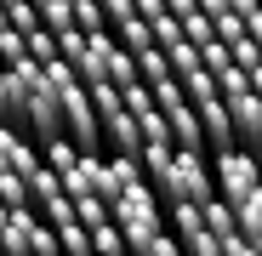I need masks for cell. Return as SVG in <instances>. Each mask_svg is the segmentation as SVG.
Returning a JSON list of instances; mask_svg holds the SVG:
<instances>
[{
    "mask_svg": "<svg viewBox=\"0 0 262 256\" xmlns=\"http://www.w3.org/2000/svg\"><path fill=\"white\" fill-rule=\"evenodd\" d=\"M114 228L125 234V250L131 256H143L148 245H160L171 228H165V211H160V188L143 182V188H131L114 199Z\"/></svg>",
    "mask_w": 262,
    "mask_h": 256,
    "instance_id": "1",
    "label": "cell"
},
{
    "mask_svg": "<svg viewBox=\"0 0 262 256\" xmlns=\"http://www.w3.org/2000/svg\"><path fill=\"white\" fill-rule=\"evenodd\" d=\"M160 194H165V205H205V199H216V171L205 165V148H177L171 171L160 177Z\"/></svg>",
    "mask_w": 262,
    "mask_h": 256,
    "instance_id": "2",
    "label": "cell"
},
{
    "mask_svg": "<svg viewBox=\"0 0 262 256\" xmlns=\"http://www.w3.org/2000/svg\"><path fill=\"white\" fill-rule=\"evenodd\" d=\"M211 171H216V199H228V205H245L251 194H262V165H256L251 148L211 154Z\"/></svg>",
    "mask_w": 262,
    "mask_h": 256,
    "instance_id": "3",
    "label": "cell"
},
{
    "mask_svg": "<svg viewBox=\"0 0 262 256\" xmlns=\"http://www.w3.org/2000/svg\"><path fill=\"white\" fill-rule=\"evenodd\" d=\"M69 194H74V199H103V205L114 211L120 188H114V177H108V159H103V154H80L74 177H69Z\"/></svg>",
    "mask_w": 262,
    "mask_h": 256,
    "instance_id": "4",
    "label": "cell"
},
{
    "mask_svg": "<svg viewBox=\"0 0 262 256\" xmlns=\"http://www.w3.org/2000/svg\"><path fill=\"white\" fill-rule=\"evenodd\" d=\"M40 165H46L40 143H29V131H17V125H0V177H6V171H17V177H34Z\"/></svg>",
    "mask_w": 262,
    "mask_h": 256,
    "instance_id": "5",
    "label": "cell"
},
{
    "mask_svg": "<svg viewBox=\"0 0 262 256\" xmlns=\"http://www.w3.org/2000/svg\"><path fill=\"white\" fill-rule=\"evenodd\" d=\"M114 40H120L131 57H143V52L154 46V23H148V17H125V23L114 29Z\"/></svg>",
    "mask_w": 262,
    "mask_h": 256,
    "instance_id": "6",
    "label": "cell"
},
{
    "mask_svg": "<svg viewBox=\"0 0 262 256\" xmlns=\"http://www.w3.org/2000/svg\"><path fill=\"white\" fill-rule=\"evenodd\" d=\"M200 211H205V228H211L216 239H239V217H234L228 199H205Z\"/></svg>",
    "mask_w": 262,
    "mask_h": 256,
    "instance_id": "7",
    "label": "cell"
},
{
    "mask_svg": "<svg viewBox=\"0 0 262 256\" xmlns=\"http://www.w3.org/2000/svg\"><path fill=\"white\" fill-rule=\"evenodd\" d=\"M183 91H188L194 108H216V103H223V91H216V74H211V68H194V74L183 80Z\"/></svg>",
    "mask_w": 262,
    "mask_h": 256,
    "instance_id": "8",
    "label": "cell"
},
{
    "mask_svg": "<svg viewBox=\"0 0 262 256\" xmlns=\"http://www.w3.org/2000/svg\"><path fill=\"white\" fill-rule=\"evenodd\" d=\"M40 154H46V165L57 171L63 182L74 177V165H80V143H74V137H57V143H46V148H40Z\"/></svg>",
    "mask_w": 262,
    "mask_h": 256,
    "instance_id": "9",
    "label": "cell"
},
{
    "mask_svg": "<svg viewBox=\"0 0 262 256\" xmlns=\"http://www.w3.org/2000/svg\"><path fill=\"white\" fill-rule=\"evenodd\" d=\"M29 188H34V211H46L52 199H63V194H69V182L57 177V171H52V165H40V171H34V177H29Z\"/></svg>",
    "mask_w": 262,
    "mask_h": 256,
    "instance_id": "10",
    "label": "cell"
},
{
    "mask_svg": "<svg viewBox=\"0 0 262 256\" xmlns=\"http://www.w3.org/2000/svg\"><path fill=\"white\" fill-rule=\"evenodd\" d=\"M0 205H6V211H23V205H34V188H29V177L6 171V177H0Z\"/></svg>",
    "mask_w": 262,
    "mask_h": 256,
    "instance_id": "11",
    "label": "cell"
},
{
    "mask_svg": "<svg viewBox=\"0 0 262 256\" xmlns=\"http://www.w3.org/2000/svg\"><path fill=\"white\" fill-rule=\"evenodd\" d=\"M74 23L85 34H108V12H103V0H74Z\"/></svg>",
    "mask_w": 262,
    "mask_h": 256,
    "instance_id": "12",
    "label": "cell"
},
{
    "mask_svg": "<svg viewBox=\"0 0 262 256\" xmlns=\"http://www.w3.org/2000/svg\"><path fill=\"white\" fill-rule=\"evenodd\" d=\"M216 91H223V103H234V97H245V91H251V74H245L239 63H228L223 74H216Z\"/></svg>",
    "mask_w": 262,
    "mask_h": 256,
    "instance_id": "13",
    "label": "cell"
},
{
    "mask_svg": "<svg viewBox=\"0 0 262 256\" xmlns=\"http://www.w3.org/2000/svg\"><path fill=\"white\" fill-rule=\"evenodd\" d=\"M183 34H188V46H194V52H205V46H216V23H211L205 12H194V17L183 23Z\"/></svg>",
    "mask_w": 262,
    "mask_h": 256,
    "instance_id": "14",
    "label": "cell"
},
{
    "mask_svg": "<svg viewBox=\"0 0 262 256\" xmlns=\"http://www.w3.org/2000/svg\"><path fill=\"white\" fill-rule=\"evenodd\" d=\"M92 250H97V256H120V250H125V234H120L114 222H103V228L92 234Z\"/></svg>",
    "mask_w": 262,
    "mask_h": 256,
    "instance_id": "15",
    "label": "cell"
},
{
    "mask_svg": "<svg viewBox=\"0 0 262 256\" xmlns=\"http://www.w3.org/2000/svg\"><path fill=\"white\" fill-rule=\"evenodd\" d=\"M125 108H131V114H137V120H143V114H154L160 103H154V91H148V85L137 80V85H125Z\"/></svg>",
    "mask_w": 262,
    "mask_h": 256,
    "instance_id": "16",
    "label": "cell"
},
{
    "mask_svg": "<svg viewBox=\"0 0 262 256\" xmlns=\"http://www.w3.org/2000/svg\"><path fill=\"white\" fill-rule=\"evenodd\" d=\"M228 52H234V63H239V68H245V74H251V68H256V63H262V46H256V40H251V34H245V40H239V46H228Z\"/></svg>",
    "mask_w": 262,
    "mask_h": 256,
    "instance_id": "17",
    "label": "cell"
},
{
    "mask_svg": "<svg viewBox=\"0 0 262 256\" xmlns=\"http://www.w3.org/2000/svg\"><path fill=\"white\" fill-rule=\"evenodd\" d=\"M137 17L160 23V17H171V6H165V0H137Z\"/></svg>",
    "mask_w": 262,
    "mask_h": 256,
    "instance_id": "18",
    "label": "cell"
},
{
    "mask_svg": "<svg viewBox=\"0 0 262 256\" xmlns=\"http://www.w3.org/2000/svg\"><path fill=\"white\" fill-rule=\"evenodd\" d=\"M223 250H228V256H256V245H251L245 234H239V239H223Z\"/></svg>",
    "mask_w": 262,
    "mask_h": 256,
    "instance_id": "19",
    "label": "cell"
},
{
    "mask_svg": "<svg viewBox=\"0 0 262 256\" xmlns=\"http://www.w3.org/2000/svg\"><path fill=\"white\" fill-rule=\"evenodd\" d=\"M0 29H12V17H6V6H0Z\"/></svg>",
    "mask_w": 262,
    "mask_h": 256,
    "instance_id": "20",
    "label": "cell"
},
{
    "mask_svg": "<svg viewBox=\"0 0 262 256\" xmlns=\"http://www.w3.org/2000/svg\"><path fill=\"white\" fill-rule=\"evenodd\" d=\"M29 6H34V12H40V6H52V0H29Z\"/></svg>",
    "mask_w": 262,
    "mask_h": 256,
    "instance_id": "21",
    "label": "cell"
},
{
    "mask_svg": "<svg viewBox=\"0 0 262 256\" xmlns=\"http://www.w3.org/2000/svg\"><path fill=\"white\" fill-rule=\"evenodd\" d=\"M251 245H256V256H262V239H251Z\"/></svg>",
    "mask_w": 262,
    "mask_h": 256,
    "instance_id": "22",
    "label": "cell"
}]
</instances>
